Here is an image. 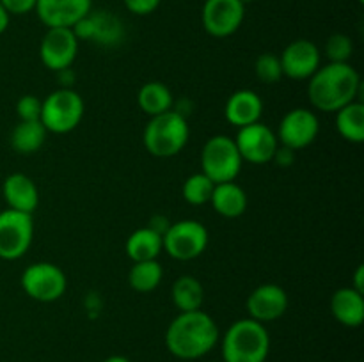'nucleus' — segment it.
Returning <instances> with one entry per match:
<instances>
[{
	"label": "nucleus",
	"instance_id": "14",
	"mask_svg": "<svg viewBox=\"0 0 364 362\" xmlns=\"http://www.w3.org/2000/svg\"><path fill=\"white\" fill-rule=\"evenodd\" d=\"M71 28L78 41H92L102 46H116L124 38V27L119 18L103 9H91Z\"/></svg>",
	"mask_w": 364,
	"mask_h": 362
},
{
	"label": "nucleus",
	"instance_id": "24",
	"mask_svg": "<svg viewBox=\"0 0 364 362\" xmlns=\"http://www.w3.org/2000/svg\"><path fill=\"white\" fill-rule=\"evenodd\" d=\"M171 297L180 312L199 311L205 302V287L194 275H181L174 280Z\"/></svg>",
	"mask_w": 364,
	"mask_h": 362
},
{
	"label": "nucleus",
	"instance_id": "28",
	"mask_svg": "<svg viewBox=\"0 0 364 362\" xmlns=\"http://www.w3.org/2000/svg\"><path fill=\"white\" fill-rule=\"evenodd\" d=\"M213 187H215V183L208 176H205L203 172H196L185 180L181 194H183V199L188 204L203 206L208 204L210 199H212Z\"/></svg>",
	"mask_w": 364,
	"mask_h": 362
},
{
	"label": "nucleus",
	"instance_id": "38",
	"mask_svg": "<svg viewBox=\"0 0 364 362\" xmlns=\"http://www.w3.org/2000/svg\"><path fill=\"white\" fill-rule=\"evenodd\" d=\"M242 4H249V2H252V0H240Z\"/></svg>",
	"mask_w": 364,
	"mask_h": 362
},
{
	"label": "nucleus",
	"instance_id": "19",
	"mask_svg": "<svg viewBox=\"0 0 364 362\" xmlns=\"http://www.w3.org/2000/svg\"><path fill=\"white\" fill-rule=\"evenodd\" d=\"M2 194L7 206H9V209H14V212L32 215L39 204L38 187H36V183L27 176V174H9V176L4 180Z\"/></svg>",
	"mask_w": 364,
	"mask_h": 362
},
{
	"label": "nucleus",
	"instance_id": "9",
	"mask_svg": "<svg viewBox=\"0 0 364 362\" xmlns=\"http://www.w3.org/2000/svg\"><path fill=\"white\" fill-rule=\"evenodd\" d=\"M21 287L32 300L55 302L66 293L68 279L60 266L41 261L23 270Z\"/></svg>",
	"mask_w": 364,
	"mask_h": 362
},
{
	"label": "nucleus",
	"instance_id": "6",
	"mask_svg": "<svg viewBox=\"0 0 364 362\" xmlns=\"http://www.w3.org/2000/svg\"><path fill=\"white\" fill-rule=\"evenodd\" d=\"M240 153L235 138L228 135H213L205 142L201 149V172L213 183L235 181L242 170Z\"/></svg>",
	"mask_w": 364,
	"mask_h": 362
},
{
	"label": "nucleus",
	"instance_id": "37",
	"mask_svg": "<svg viewBox=\"0 0 364 362\" xmlns=\"http://www.w3.org/2000/svg\"><path fill=\"white\" fill-rule=\"evenodd\" d=\"M103 362H132L130 358L123 357V355H110V357H107Z\"/></svg>",
	"mask_w": 364,
	"mask_h": 362
},
{
	"label": "nucleus",
	"instance_id": "25",
	"mask_svg": "<svg viewBox=\"0 0 364 362\" xmlns=\"http://www.w3.org/2000/svg\"><path fill=\"white\" fill-rule=\"evenodd\" d=\"M137 103L144 114L155 117L159 114L173 110V92L162 82H148L137 94Z\"/></svg>",
	"mask_w": 364,
	"mask_h": 362
},
{
	"label": "nucleus",
	"instance_id": "23",
	"mask_svg": "<svg viewBox=\"0 0 364 362\" xmlns=\"http://www.w3.org/2000/svg\"><path fill=\"white\" fill-rule=\"evenodd\" d=\"M46 133L41 121H20L11 133V148L20 155L38 153L45 144Z\"/></svg>",
	"mask_w": 364,
	"mask_h": 362
},
{
	"label": "nucleus",
	"instance_id": "13",
	"mask_svg": "<svg viewBox=\"0 0 364 362\" xmlns=\"http://www.w3.org/2000/svg\"><path fill=\"white\" fill-rule=\"evenodd\" d=\"M318 131L320 123L316 114L299 106V109L284 114L276 135L281 146L291 149V151H299V149H304L313 144L315 138L318 137Z\"/></svg>",
	"mask_w": 364,
	"mask_h": 362
},
{
	"label": "nucleus",
	"instance_id": "16",
	"mask_svg": "<svg viewBox=\"0 0 364 362\" xmlns=\"http://www.w3.org/2000/svg\"><path fill=\"white\" fill-rule=\"evenodd\" d=\"M245 307H247L249 318L265 325L267 322L279 319L287 312L288 295L277 284H262L249 295Z\"/></svg>",
	"mask_w": 364,
	"mask_h": 362
},
{
	"label": "nucleus",
	"instance_id": "30",
	"mask_svg": "<svg viewBox=\"0 0 364 362\" xmlns=\"http://www.w3.org/2000/svg\"><path fill=\"white\" fill-rule=\"evenodd\" d=\"M354 52V43L348 38L347 34H338L329 35L326 43V55L329 62H348Z\"/></svg>",
	"mask_w": 364,
	"mask_h": 362
},
{
	"label": "nucleus",
	"instance_id": "4",
	"mask_svg": "<svg viewBox=\"0 0 364 362\" xmlns=\"http://www.w3.org/2000/svg\"><path fill=\"white\" fill-rule=\"evenodd\" d=\"M191 137V128L183 114L167 110L155 117H149L142 133L146 151L156 158H173L181 153Z\"/></svg>",
	"mask_w": 364,
	"mask_h": 362
},
{
	"label": "nucleus",
	"instance_id": "1",
	"mask_svg": "<svg viewBox=\"0 0 364 362\" xmlns=\"http://www.w3.org/2000/svg\"><path fill=\"white\" fill-rule=\"evenodd\" d=\"M363 82L355 67L348 62H329L320 66L308 82V96L311 105L322 112H334L359 102Z\"/></svg>",
	"mask_w": 364,
	"mask_h": 362
},
{
	"label": "nucleus",
	"instance_id": "18",
	"mask_svg": "<svg viewBox=\"0 0 364 362\" xmlns=\"http://www.w3.org/2000/svg\"><path fill=\"white\" fill-rule=\"evenodd\" d=\"M263 114V102L258 92L251 89H240L235 91L228 98L224 106V116L230 124L235 128H244L249 124L259 123V117Z\"/></svg>",
	"mask_w": 364,
	"mask_h": 362
},
{
	"label": "nucleus",
	"instance_id": "10",
	"mask_svg": "<svg viewBox=\"0 0 364 362\" xmlns=\"http://www.w3.org/2000/svg\"><path fill=\"white\" fill-rule=\"evenodd\" d=\"M245 4L240 0H205L201 9L203 28L212 38H230L242 27Z\"/></svg>",
	"mask_w": 364,
	"mask_h": 362
},
{
	"label": "nucleus",
	"instance_id": "21",
	"mask_svg": "<svg viewBox=\"0 0 364 362\" xmlns=\"http://www.w3.org/2000/svg\"><path fill=\"white\" fill-rule=\"evenodd\" d=\"M247 194L235 181L217 183L213 187L212 199H210L213 209L226 219H237V216L244 215L247 209Z\"/></svg>",
	"mask_w": 364,
	"mask_h": 362
},
{
	"label": "nucleus",
	"instance_id": "32",
	"mask_svg": "<svg viewBox=\"0 0 364 362\" xmlns=\"http://www.w3.org/2000/svg\"><path fill=\"white\" fill-rule=\"evenodd\" d=\"M123 2L132 14L146 16V14H151L153 11L159 9L162 0H123Z\"/></svg>",
	"mask_w": 364,
	"mask_h": 362
},
{
	"label": "nucleus",
	"instance_id": "17",
	"mask_svg": "<svg viewBox=\"0 0 364 362\" xmlns=\"http://www.w3.org/2000/svg\"><path fill=\"white\" fill-rule=\"evenodd\" d=\"M91 9L92 0H36L34 11L46 28H71Z\"/></svg>",
	"mask_w": 364,
	"mask_h": 362
},
{
	"label": "nucleus",
	"instance_id": "31",
	"mask_svg": "<svg viewBox=\"0 0 364 362\" xmlns=\"http://www.w3.org/2000/svg\"><path fill=\"white\" fill-rule=\"evenodd\" d=\"M43 102L32 94H25L18 99L16 114L20 121H39Z\"/></svg>",
	"mask_w": 364,
	"mask_h": 362
},
{
	"label": "nucleus",
	"instance_id": "22",
	"mask_svg": "<svg viewBox=\"0 0 364 362\" xmlns=\"http://www.w3.org/2000/svg\"><path fill=\"white\" fill-rule=\"evenodd\" d=\"M124 248H127L128 258L134 263L151 261V259L159 258L160 252L164 251L162 234L156 233L149 226L141 227L128 236Z\"/></svg>",
	"mask_w": 364,
	"mask_h": 362
},
{
	"label": "nucleus",
	"instance_id": "3",
	"mask_svg": "<svg viewBox=\"0 0 364 362\" xmlns=\"http://www.w3.org/2000/svg\"><path fill=\"white\" fill-rule=\"evenodd\" d=\"M269 351V330L252 318L235 322L223 337L224 362H265Z\"/></svg>",
	"mask_w": 364,
	"mask_h": 362
},
{
	"label": "nucleus",
	"instance_id": "35",
	"mask_svg": "<svg viewBox=\"0 0 364 362\" xmlns=\"http://www.w3.org/2000/svg\"><path fill=\"white\" fill-rule=\"evenodd\" d=\"M352 287H354L355 291H359V293L364 295V266L363 265H359L358 270H355L354 284H352Z\"/></svg>",
	"mask_w": 364,
	"mask_h": 362
},
{
	"label": "nucleus",
	"instance_id": "39",
	"mask_svg": "<svg viewBox=\"0 0 364 362\" xmlns=\"http://www.w3.org/2000/svg\"><path fill=\"white\" fill-rule=\"evenodd\" d=\"M358 2H361V4H363V2H364V0H358Z\"/></svg>",
	"mask_w": 364,
	"mask_h": 362
},
{
	"label": "nucleus",
	"instance_id": "33",
	"mask_svg": "<svg viewBox=\"0 0 364 362\" xmlns=\"http://www.w3.org/2000/svg\"><path fill=\"white\" fill-rule=\"evenodd\" d=\"M9 14H27L36 9V0H0Z\"/></svg>",
	"mask_w": 364,
	"mask_h": 362
},
{
	"label": "nucleus",
	"instance_id": "20",
	"mask_svg": "<svg viewBox=\"0 0 364 362\" xmlns=\"http://www.w3.org/2000/svg\"><path fill=\"white\" fill-rule=\"evenodd\" d=\"M331 312L341 325L361 327L364 322V295L354 287H340L331 298Z\"/></svg>",
	"mask_w": 364,
	"mask_h": 362
},
{
	"label": "nucleus",
	"instance_id": "27",
	"mask_svg": "<svg viewBox=\"0 0 364 362\" xmlns=\"http://www.w3.org/2000/svg\"><path fill=\"white\" fill-rule=\"evenodd\" d=\"M162 277V265L156 259H151V261L134 263L130 273H128V283H130L132 290L139 291V293H151L160 286Z\"/></svg>",
	"mask_w": 364,
	"mask_h": 362
},
{
	"label": "nucleus",
	"instance_id": "36",
	"mask_svg": "<svg viewBox=\"0 0 364 362\" xmlns=\"http://www.w3.org/2000/svg\"><path fill=\"white\" fill-rule=\"evenodd\" d=\"M9 16L11 14L7 13V11L4 9L2 4H0V34H2V32H6L7 27H9Z\"/></svg>",
	"mask_w": 364,
	"mask_h": 362
},
{
	"label": "nucleus",
	"instance_id": "34",
	"mask_svg": "<svg viewBox=\"0 0 364 362\" xmlns=\"http://www.w3.org/2000/svg\"><path fill=\"white\" fill-rule=\"evenodd\" d=\"M294 153L295 151H291V149L284 148V146H279L276 155H274V160H276L281 167H288L291 162H294Z\"/></svg>",
	"mask_w": 364,
	"mask_h": 362
},
{
	"label": "nucleus",
	"instance_id": "26",
	"mask_svg": "<svg viewBox=\"0 0 364 362\" xmlns=\"http://www.w3.org/2000/svg\"><path fill=\"white\" fill-rule=\"evenodd\" d=\"M336 130L345 141L361 144L364 141V105L352 102L336 112Z\"/></svg>",
	"mask_w": 364,
	"mask_h": 362
},
{
	"label": "nucleus",
	"instance_id": "29",
	"mask_svg": "<svg viewBox=\"0 0 364 362\" xmlns=\"http://www.w3.org/2000/svg\"><path fill=\"white\" fill-rule=\"evenodd\" d=\"M255 73L263 84H277L283 78V67H281L279 57L276 53H262L255 62Z\"/></svg>",
	"mask_w": 364,
	"mask_h": 362
},
{
	"label": "nucleus",
	"instance_id": "11",
	"mask_svg": "<svg viewBox=\"0 0 364 362\" xmlns=\"http://www.w3.org/2000/svg\"><path fill=\"white\" fill-rule=\"evenodd\" d=\"M238 153L242 160L255 165H263L274 160L279 141L277 135L274 133L272 128H269L263 123L249 124V126L238 128V133L235 137Z\"/></svg>",
	"mask_w": 364,
	"mask_h": 362
},
{
	"label": "nucleus",
	"instance_id": "2",
	"mask_svg": "<svg viewBox=\"0 0 364 362\" xmlns=\"http://www.w3.org/2000/svg\"><path fill=\"white\" fill-rule=\"evenodd\" d=\"M219 327L215 319L199 311L180 312L166 330V346L181 361H196L205 357L219 343Z\"/></svg>",
	"mask_w": 364,
	"mask_h": 362
},
{
	"label": "nucleus",
	"instance_id": "7",
	"mask_svg": "<svg viewBox=\"0 0 364 362\" xmlns=\"http://www.w3.org/2000/svg\"><path fill=\"white\" fill-rule=\"evenodd\" d=\"M208 238V229L198 220H178L162 234L164 251L178 261H191L206 251Z\"/></svg>",
	"mask_w": 364,
	"mask_h": 362
},
{
	"label": "nucleus",
	"instance_id": "12",
	"mask_svg": "<svg viewBox=\"0 0 364 362\" xmlns=\"http://www.w3.org/2000/svg\"><path fill=\"white\" fill-rule=\"evenodd\" d=\"M78 53V38L73 28L52 27L43 35L39 45V57L50 71L70 70Z\"/></svg>",
	"mask_w": 364,
	"mask_h": 362
},
{
	"label": "nucleus",
	"instance_id": "8",
	"mask_svg": "<svg viewBox=\"0 0 364 362\" xmlns=\"http://www.w3.org/2000/svg\"><path fill=\"white\" fill-rule=\"evenodd\" d=\"M34 238L32 215L14 209L0 212V259L14 261L25 256Z\"/></svg>",
	"mask_w": 364,
	"mask_h": 362
},
{
	"label": "nucleus",
	"instance_id": "5",
	"mask_svg": "<svg viewBox=\"0 0 364 362\" xmlns=\"http://www.w3.org/2000/svg\"><path fill=\"white\" fill-rule=\"evenodd\" d=\"M84 99L73 89H59L43 99L39 121L46 131L63 135L73 131L84 117Z\"/></svg>",
	"mask_w": 364,
	"mask_h": 362
},
{
	"label": "nucleus",
	"instance_id": "15",
	"mask_svg": "<svg viewBox=\"0 0 364 362\" xmlns=\"http://www.w3.org/2000/svg\"><path fill=\"white\" fill-rule=\"evenodd\" d=\"M279 60L283 67V77L291 78V80H309L320 67L322 55H320L318 46L313 41L295 39L283 50Z\"/></svg>",
	"mask_w": 364,
	"mask_h": 362
}]
</instances>
